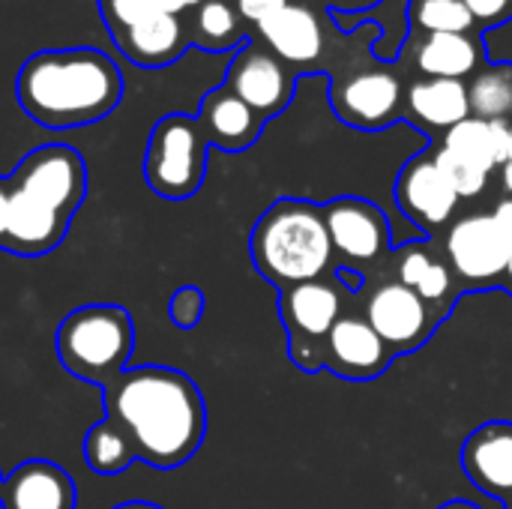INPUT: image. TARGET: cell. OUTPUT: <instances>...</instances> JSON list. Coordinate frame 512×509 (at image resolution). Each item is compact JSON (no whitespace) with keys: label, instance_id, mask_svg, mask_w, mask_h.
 Listing matches in <instances>:
<instances>
[{"label":"cell","instance_id":"1","mask_svg":"<svg viewBox=\"0 0 512 509\" xmlns=\"http://www.w3.org/2000/svg\"><path fill=\"white\" fill-rule=\"evenodd\" d=\"M99 390L105 420L129 435L138 462L174 471L201 450L207 405L189 375L168 366H126Z\"/></svg>","mask_w":512,"mask_h":509},{"label":"cell","instance_id":"2","mask_svg":"<svg viewBox=\"0 0 512 509\" xmlns=\"http://www.w3.org/2000/svg\"><path fill=\"white\" fill-rule=\"evenodd\" d=\"M87 195V165L69 144L30 150L6 177L3 252L42 258L54 252Z\"/></svg>","mask_w":512,"mask_h":509},{"label":"cell","instance_id":"3","mask_svg":"<svg viewBox=\"0 0 512 509\" xmlns=\"http://www.w3.org/2000/svg\"><path fill=\"white\" fill-rule=\"evenodd\" d=\"M21 111L45 129H78L105 120L123 99V72L99 48H45L15 75Z\"/></svg>","mask_w":512,"mask_h":509},{"label":"cell","instance_id":"4","mask_svg":"<svg viewBox=\"0 0 512 509\" xmlns=\"http://www.w3.org/2000/svg\"><path fill=\"white\" fill-rule=\"evenodd\" d=\"M249 252L255 270L282 291L300 282L321 279L333 261L324 207L297 198L276 201L255 222Z\"/></svg>","mask_w":512,"mask_h":509},{"label":"cell","instance_id":"5","mask_svg":"<svg viewBox=\"0 0 512 509\" xmlns=\"http://www.w3.org/2000/svg\"><path fill=\"white\" fill-rule=\"evenodd\" d=\"M135 348L132 315L117 303H87L72 309L54 333L60 366L84 381L102 387L129 366Z\"/></svg>","mask_w":512,"mask_h":509},{"label":"cell","instance_id":"6","mask_svg":"<svg viewBox=\"0 0 512 509\" xmlns=\"http://www.w3.org/2000/svg\"><path fill=\"white\" fill-rule=\"evenodd\" d=\"M207 150L210 141L189 114H165L150 129L147 153H144V180L165 201L192 198L207 174Z\"/></svg>","mask_w":512,"mask_h":509},{"label":"cell","instance_id":"7","mask_svg":"<svg viewBox=\"0 0 512 509\" xmlns=\"http://www.w3.org/2000/svg\"><path fill=\"white\" fill-rule=\"evenodd\" d=\"M279 315L288 330L291 360L315 372L324 366V342L342 318V288L324 276L291 285L279 294Z\"/></svg>","mask_w":512,"mask_h":509},{"label":"cell","instance_id":"8","mask_svg":"<svg viewBox=\"0 0 512 509\" xmlns=\"http://www.w3.org/2000/svg\"><path fill=\"white\" fill-rule=\"evenodd\" d=\"M453 276L468 288L498 285L507 276L512 234L498 225L492 213H471L453 222L444 240Z\"/></svg>","mask_w":512,"mask_h":509},{"label":"cell","instance_id":"9","mask_svg":"<svg viewBox=\"0 0 512 509\" xmlns=\"http://www.w3.org/2000/svg\"><path fill=\"white\" fill-rule=\"evenodd\" d=\"M225 87L240 96L261 120L282 114L294 99V72L270 48L246 42L231 54Z\"/></svg>","mask_w":512,"mask_h":509},{"label":"cell","instance_id":"10","mask_svg":"<svg viewBox=\"0 0 512 509\" xmlns=\"http://www.w3.org/2000/svg\"><path fill=\"white\" fill-rule=\"evenodd\" d=\"M363 318L375 327V333L390 345L393 354L420 348L438 321V315L426 306V300L396 279L378 285L369 294Z\"/></svg>","mask_w":512,"mask_h":509},{"label":"cell","instance_id":"11","mask_svg":"<svg viewBox=\"0 0 512 509\" xmlns=\"http://www.w3.org/2000/svg\"><path fill=\"white\" fill-rule=\"evenodd\" d=\"M333 252L348 264H375L390 249L387 216L363 198H339L324 207Z\"/></svg>","mask_w":512,"mask_h":509},{"label":"cell","instance_id":"12","mask_svg":"<svg viewBox=\"0 0 512 509\" xmlns=\"http://www.w3.org/2000/svg\"><path fill=\"white\" fill-rule=\"evenodd\" d=\"M336 114L357 129H384L402 111V84L390 69H360L333 90Z\"/></svg>","mask_w":512,"mask_h":509},{"label":"cell","instance_id":"13","mask_svg":"<svg viewBox=\"0 0 512 509\" xmlns=\"http://www.w3.org/2000/svg\"><path fill=\"white\" fill-rule=\"evenodd\" d=\"M396 201L411 222L435 231L453 219L462 198L453 192V186L441 174L435 156H414L399 171Z\"/></svg>","mask_w":512,"mask_h":509},{"label":"cell","instance_id":"14","mask_svg":"<svg viewBox=\"0 0 512 509\" xmlns=\"http://www.w3.org/2000/svg\"><path fill=\"white\" fill-rule=\"evenodd\" d=\"M393 360L390 345L363 315H342L324 342V366L351 381L378 378Z\"/></svg>","mask_w":512,"mask_h":509},{"label":"cell","instance_id":"15","mask_svg":"<svg viewBox=\"0 0 512 509\" xmlns=\"http://www.w3.org/2000/svg\"><path fill=\"white\" fill-rule=\"evenodd\" d=\"M111 39L120 48V54L141 69L171 66L192 45L183 18L165 15V12L147 15V18H141L129 27H120V30H111Z\"/></svg>","mask_w":512,"mask_h":509},{"label":"cell","instance_id":"16","mask_svg":"<svg viewBox=\"0 0 512 509\" xmlns=\"http://www.w3.org/2000/svg\"><path fill=\"white\" fill-rule=\"evenodd\" d=\"M75 498V483L60 465L27 459L3 477L0 509H75Z\"/></svg>","mask_w":512,"mask_h":509},{"label":"cell","instance_id":"17","mask_svg":"<svg viewBox=\"0 0 512 509\" xmlns=\"http://www.w3.org/2000/svg\"><path fill=\"white\" fill-rule=\"evenodd\" d=\"M462 468L480 492L507 501L512 495V423L495 420L474 429L462 447Z\"/></svg>","mask_w":512,"mask_h":509},{"label":"cell","instance_id":"18","mask_svg":"<svg viewBox=\"0 0 512 509\" xmlns=\"http://www.w3.org/2000/svg\"><path fill=\"white\" fill-rule=\"evenodd\" d=\"M195 117H198L210 147H219L225 153L249 150L264 129V120L240 96H234L225 84L204 93Z\"/></svg>","mask_w":512,"mask_h":509},{"label":"cell","instance_id":"19","mask_svg":"<svg viewBox=\"0 0 512 509\" xmlns=\"http://www.w3.org/2000/svg\"><path fill=\"white\" fill-rule=\"evenodd\" d=\"M258 27V36L264 45L285 60L288 66H309L324 51V33L318 15L303 3H285L279 12L264 18Z\"/></svg>","mask_w":512,"mask_h":509},{"label":"cell","instance_id":"20","mask_svg":"<svg viewBox=\"0 0 512 509\" xmlns=\"http://www.w3.org/2000/svg\"><path fill=\"white\" fill-rule=\"evenodd\" d=\"M396 282L417 291L426 300V306L438 309V318H444L441 312H447V306L453 300L456 276H453L450 264L444 258H438L429 246L411 243L396 255Z\"/></svg>","mask_w":512,"mask_h":509},{"label":"cell","instance_id":"21","mask_svg":"<svg viewBox=\"0 0 512 509\" xmlns=\"http://www.w3.org/2000/svg\"><path fill=\"white\" fill-rule=\"evenodd\" d=\"M408 111L435 129H453L471 117L468 84L456 78H420L408 87Z\"/></svg>","mask_w":512,"mask_h":509},{"label":"cell","instance_id":"22","mask_svg":"<svg viewBox=\"0 0 512 509\" xmlns=\"http://www.w3.org/2000/svg\"><path fill=\"white\" fill-rule=\"evenodd\" d=\"M441 147L483 165L492 174L510 156V123L507 120H483V117L471 114L468 120H462L444 132Z\"/></svg>","mask_w":512,"mask_h":509},{"label":"cell","instance_id":"23","mask_svg":"<svg viewBox=\"0 0 512 509\" xmlns=\"http://www.w3.org/2000/svg\"><path fill=\"white\" fill-rule=\"evenodd\" d=\"M414 60L426 78L462 81L483 63V48L471 33H435L420 42Z\"/></svg>","mask_w":512,"mask_h":509},{"label":"cell","instance_id":"24","mask_svg":"<svg viewBox=\"0 0 512 509\" xmlns=\"http://www.w3.org/2000/svg\"><path fill=\"white\" fill-rule=\"evenodd\" d=\"M189 42L204 51H213V54H222V51L234 54L249 39L240 30V12L228 0H204L195 9V24H192Z\"/></svg>","mask_w":512,"mask_h":509},{"label":"cell","instance_id":"25","mask_svg":"<svg viewBox=\"0 0 512 509\" xmlns=\"http://www.w3.org/2000/svg\"><path fill=\"white\" fill-rule=\"evenodd\" d=\"M84 462L99 477H117L138 462V453H135L129 435L117 423L102 417L84 435Z\"/></svg>","mask_w":512,"mask_h":509},{"label":"cell","instance_id":"26","mask_svg":"<svg viewBox=\"0 0 512 509\" xmlns=\"http://www.w3.org/2000/svg\"><path fill=\"white\" fill-rule=\"evenodd\" d=\"M471 114L483 120H507L512 114V69L489 66L468 84Z\"/></svg>","mask_w":512,"mask_h":509},{"label":"cell","instance_id":"27","mask_svg":"<svg viewBox=\"0 0 512 509\" xmlns=\"http://www.w3.org/2000/svg\"><path fill=\"white\" fill-rule=\"evenodd\" d=\"M474 15L465 0H411L408 24L423 30L426 36L435 33H471Z\"/></svg>","mask_w":512,"mask_h":509},{"label":"cell","instance_id":"28","mask_svg":"<svg viewBox=\"0 0 512 509\" xmlns=\"http://www.w3.org/2000/svg\"><path fill=\"white\" fill-rule=\"evenodd\" d=\"M204 0H99V12H102V21L111 30H120V27H129L147 15H180L186 9H198Z\"/></svg>","mask_w":512,"mask_h":509},{"label":"cell","instance_id":"29","mask_svg":"<svg viewBox=\"0 0 512 509\" xmlns=\"http://www.w3.org/2000/svg\"><path fill=\"white\" fill-rule=\"evenodd\" d=\"M432 156H435L441 174L447 177V183L453 186V192L459 198H474V195H480L486 189L489 171L483 165H477V162H471V159H465V156H459V153H453L447 147H438Z\"/></svg>","mask_w":512,"mask_h":509},{"label":"cell","instance_id":"30","mask_svg":"<svg viewBox=\"0 0 512 509\" xmlns=\"http://www.w3.org/2000/svg\"><path fill=\"white\" fill-rule=\"evenodd\" d=\"M324 3H327V9L333 12L336 24H339L342 30H357L363 21H372L378 12H387V18L381 21V30H378V33H384V30L390 27L393 0H324ZM399 6L408 9L411 0H399Z\"/></svg>","mask_w":512,"mask_h":509},{"label":"cell","instance_id":"31","mask_svg":"<svg viewBox=\"0 0 512 509\" xmlns=\"http://www.w3.org/2000/svg\"><path fill=\"white\" fill-rule=\"evenodd\" d=\"M168 318L174 327L180 330H192L198 327V321L204 318V291L198 285H183L171 294L168 300Z\"/></svg>","mask_w":512,"mask_h":509},{"label":"cell","instance_id":"32","mask_svg":"<svg viewBox=\"0 0 512 509\" xmlns=\"http://www.w3.org/2000/svg\"><path fill=\"white\" fill-rule=\"evenodd\" d=\"M480 48L492 66H510L512 69V15H507L498 24H489L480 33Z\"/></svg>","mask_w":512,"mask_h":509},{"label":"cell","instance_id":"33","mask_svg":"<svg viewBox=\"0 0 512 509\" xmlns=\"http://www.w3.org/2000/svg\"><path fill=\"white\" fill-rule=\"evenodd\" d=\"M288 0H237V12L243 21L261 24L264 18H270L273 12H279Z\"/></svg>","mask_w":512,"mask_h":509},{"label":"cell","instance_id":"34","mask_svg":"<svg viewBox=\"0 0 512 509\" xmlns=\"http://www.w3.org/2000/svg\"><path fill=\"white\" fill-rule=\"evenodd\" d=\"M471 15L477 21H486V24H498L507 18V9H510L512 0H465Z\"/></svg>","mask_w":512,"mask_h":509},{"label":"cell","instance_id":"35","mask_svg":"<svg viewBox=\"0 0 512 509\" xmlns=\"http://www.w3.org/2000/svg\"><path fill=\"white\" fill-rule=\"evenodd\" d=\"M492 216L498 219V225H501L504 231H510L512 234V198H504V201L492 210Z\"/></svg>","mask_w":512,"mask_h":509},{"label":"cell","instance_id":"36","mask_svg":"<svg viewBox=\"0 0 512 509\" xmlns=\"http://www.w3.org/2000/svg\"><path fill=\"white\" fill-rule=\"evenodd\" d=\"M501 183H504V192L512 198V159L501 165Z\"/></svg>","mask_w":512,"mask_h":509},{"label":"cell","instance_id":"37","mask_svg":"<svg viewBox=\"0 0 512 509\" xmlns=\"http://www.w3.org/2000/svg\"><path fill=\"white\" fill-rule=\"evenodd\" d=\"M3 204H6V177H0V252H3Z\"/></svg>","mask_w":512,"mask_h":509},{"label":"cell","instance_id":"38","mask_svg":"<svg viewBox=\"0 0 512 509\" xmlns=\"http://www.w3.org/2000/svg\"><path fill=\"white\" fill-rule=\"evenodd\" d=\"M114 509H165L159 504H150V501H126V504H117Z\"/></svg>","mask_w":512,"mask_h":509},{"label":"cell","instance_id":"39","mask_svg":"<svg viewBox=\"0 0 512 509\" xmlns=\"http://www.w3.org/2000/svg\"><path fill=\"white\" fill-rule=\"evenodd\" d=\"M438 509H483L477 507V504H471V501H450V504H444V507Z\"/></svg>","mask_w":512,"mask_h":509},{"label":"cell","instance_id":"40","mask_svg":"<svg viewBox=\"0 0 512 509\" xmlns=\"http://www.w3.org/2000/svg\"><path fill=\"white\" fill-rule=\"evenodd\" d=\"M504 285H507V291L512 294V252H510V264H507V276H504Z\"/></svg>","mask_w":512,"mask_h":509},{"label":"cell","instance_id":"41","mask_svg":"<svg viewBox=\"0 0 512 509\" xmlns=\"http://www.w3.org/2000/svg\"><path fill=\"white\" fill-rule=\"evenodd\" d=\"M504 507L512 509V495H510V498H507V501H504Z\"/></svg>","mask_w":512,"mask_h":509},{"label":"cell","instance_id":"42","mask_svg":"<svg viewBox=\"0 0 512 509\" xmlns=\"http://www.w3.org/2000/svg\"><path fill=\"white\" fill-rule=\"evenodd\" d=\"M507 159H512V126H510V156Z\"/></svg>","mask_w":512,"mask_h":509},{"label":"cell","instance_id":"43","mask_svg":"<svg viewBox=\"0 0 512 509\" xmlns=\"http://www.w3.org/2000/svg\"><path fill=\"white\" fill-rule=\"evenodd\" d=\"M3 477H6V474H0V492H3Z\"/></svg>","mask_w":512,"mask_h":509}]
</instances>
